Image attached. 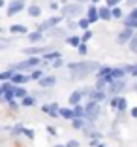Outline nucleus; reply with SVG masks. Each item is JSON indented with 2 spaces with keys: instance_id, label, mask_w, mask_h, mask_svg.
Returning <instances> with one entry per match:
<instances>
[{
  "instance_id": "9",
  "label": "nucleus",
  "mask_w": 137,
  "mask_h": 147,
  "mask_svg": "<svg viewBox=\"0 0 137 147\" xmlns=\"http://www.w3.org/2000/svg\"><path fill=\"white\" fill-rule=\"evenodd\" d=\"M90 100H96V102H103V100H107V91H100L96 87L90 89V94H88Z\"/></svg>"
},
{
  "instance_id": "41",
  "label": "nucleus",
  "mask_w": 137,
  "mask_h": 147,
  "mask_svg": "<svg viewBox=\"0 0 137 147\" xmlns=\"http://www.w3.org/2000/svg\"><path fill=\"white\" fill-rule=\"evenodd\" d=\"M128 47H130V51L137 53V36H133V38L130 40V43H128Z\"/></svg>"
},
{
  "instance_id": "53",
  "label": "nucleus",
  "mask_w": 137,
  "mask_h": 147,
  "mask_svg": "<svg viewBox=\"0 0 137 147\" xmlns=\"http://www.w3.org/2000/svg\"><path fill=\"white\" fill-rule=\"evenodd\" d=\"M100 0H90V4H98Z\"/></svg>"
},
{
  "instance_id": "23",
  "label": "nucleus",
  "mask_w": 137,
  "mask_h": 147,
  "mask_svg": "<svg viewBox=\"0 0 137 147\" xmlns=\"http://www.w3.org/2000/svg\"><path fill=\"white\" fill-rule=\"evenodd\" d=\"M58 57H62V53H60V51H56V49H51V51H47V53H45V55H43V61H56V59H58Z\"/></svg>"
},
{
  "instance_id": "2",
  "label": "nucleus",
  "mask_w": 137,
  "mask_h": 147,
  "mask_svg": "<svg viewBox=\"0 0 137 147\" xmlns=\"http://www.w3.org/2000/svg\"><path fill=\"white\" fill-rule=\"evenodd\" d=\"M41 64V59L39 57H36V55H30L28 59H25V61H21V62H15V64L11 66L15 72H26V70H32L34 68H38V66Z\"/></svg>"
},
{
  "instance_id": "16",
  "label": "nucleus",
  "mask_w": 137,
  "mask_h": 147,
  "mask_svg": "<svg viewBox=\"0 0 137 147\" xmlns=\"http://www.w3.org/2000/svg\"><path fill=\"white\" fill-rule=\"evenodd\" d=\"M100 19H102V21H111L113 19V8L111 6H102V8H100Z\"/></svg>"
},
{
  "instance_id": "44",
  "label": "nucleus",
  "mask_w": 137,
  "mask_h": 147,
  "mask_svg": "<svg viewBox=\"0 0 137 147\" xmlns=\"http://www.w3.org/2000/svg\"><path fill=\"white\" fill-rule=\"evenodd\" d=\"M81 38H83V42H85V43H88L90 40H92V30H90V28H88V30H85V34H83Z\"/></svg>"
},
{
  "instance_id": "47",
  "label": "nucleus",
  "mask_w": 137,
  "mask_h": 147,
  "mask_svg": "<svg viewBox=\"0 0 137 147\" xmlns=\"http://www.w3.org/2000/svg\"><path fill=\"white\" fill-rule=\"evenodd\" d=\"M66 145H68V147H79V142H77V140H70Z\"/></svg>"
},
{
  "instance_id": "36",
  "label": "nucleus",
  "mask_w": 137,
  "mask_h": 147,
  "mask_svg": "<svg viewBox=\"0 0 137 147\" xmlns=\"http://www.w3.org/2000/svg\"><path fill=\"white\" fill-rule=\"evenodd\" d=\"M62 17H64V15H55V17H49L47 21H49V25H51L53 28H55L56 25H60V21H62Z\"/></svg>"
},
{
  "instance_id": "25",
  "label": "nucleus",
  "mask_w": 137,
  "mask_h": 147,
  "mask_svg": "<svg viewBox=\"0 0 137 147\" xmlns=\"http://www.w3.org/2000/svg\"><path fill=\"white\" fill-rule=\"evenodd\" d=\"M66 43H68V45H72V47H75V49H77L79 45L83 43V38H79V36H68V38H66Z\"/></svg>"
},
{
  "instance_id": "42",
  "label": "nucleus",
  "mask_w": 137,
  "mask_h": 147,
  "mask_svg": "<svg viewBox=\"0 0 137 147\" xmlns=\"http://www.w3.org/2000/svg\"><path fill=\"white\" fill-rule=\"evenodd\" d=\"M23 136H26V138H28V140H34L36 132H34V130H32V128H26V126H25V132H23Z\"/></svg>"
},
{
  "instance_id": "21",
  "label": "nucleus",
  "mask_w": 137,
  "mask_h": 147,
  "mask_svg": "<svg viewBox=\"0 0 137 147\" xmlns=\"http://www.w3.org/2000/svg\"><path fill=\"white\" fill-rule=\"evenodd\" d=\"M85 125H86V119H85V117H75V119L72 121L73 130H83V128H85Z\"/></svg>"
},
{
  "instance_id": "34",
  "label": "nucleus",
  "mask_w": 137,
  "mask_h": 147,
  "mask_svg": "<svg viewBox=\"0 0 137 147\" xmlns=\"http://www.w3.org/2000/svg\"><path fill=\"white\" fill-rule=\"evenodd\" d=\"M66 30H68V28H58V26H55V28H51V36H55V38H64Z\"/></svg>"
},
{
  "instance_id": "1",
  "label": "nucleus",
  "mask_w": 137,
  "mask_h": 147,
  "mask_svg": "<svg viewBox=\"0 0 137 147\" xmlns=\"http://www.w3.org/2000/svg\"><path fill=\"white\" fill-rule=\"evenodd\" d=\"M70 68V74H72L73 79H85L88 78L90 74H96L102 64L98 61H79V62H68L66 64Z\"/></svg>"
},
{
  "instance_id": "46",
  "label": "nucleus",
  "mask_w": 137,
  "mask_h": 147,
  "mask_svg": "<svg viewBox=\"0 0 137 147\" xmlns=\"http://www.w3.org/2000/svg\"><path fill=\"white\" fill-rule=\"evenodd\" d=\"M120 2H122V0H105V4L111 6V8H115V6H120Z\"/></svg>"
},
{
  "instance_id": "24",
  "label": "nucleus",
  "mask_w": 137,
  "mask_h": 147,
  "mask_svg": "<svg viewBox=\"0 0 137 147\" xmlns=\"http://www.w3.org/2000/svg\"><path fill=\"white\" fill-rule=\"evenodd\" d=\"M9 32L11 34H28V28L25 25H11L9 26Z\"/></svg>"
},
{
  "instance_id": "45",
  "label": "nucleus",
  "mask_w": 137,
  "mask_h": 147,
  "mask_svg": "<svg viewBox=\"0 0 137 147\" xmlns=\"http://www.w3.org/2000/svg\"><path fill=\"white\" fill-rule=\"evenodd\" d=\"M15 100H17V98H15ZM15 100H11V102H8V106H9V109H11V111H17V109H19V104L15 102Z\"/></svg>"
},
{
  "instance_id": "28",
  "label": "nucleus",
  "mask_w": 137,
  "mask_h": 147,
  "mask_svg": "<svg viewBox=\"0 0 137 147\" xmlns=\"http://www.w3.org/2000/svg\"><path fill=\"white\" fill-rule=\"evenodd\" d=\"M26 11H28L30 17H39V15H41V8L36 6V4H32L30 8H26Z\"/></svg>"
},
{
  "instance_id": "4",
  "label": "nucleus",
  "mask_w": 137,
  "mask_h": 147,
  "mask_svg": "<svg viewBox=\"0 0 137 147\" xmlns=\"http://www.w3.org/2000/svg\"><path fill=\"white\" fill-rule=\"evenodd\" d=\"M85 109H86V119H88V121H94V123H96V121L100 119V115H102L100 102H96V100H90V98H88Z\"/></svg>"
},
{
  "instance_id": "48",
  "label": "nucleus",
  "mask_w": 137,
  "mask_h": 147,
  "mask_svg": "<svg viewBox=\"0 0 137 147\" xmlns=\"http://www.w3.org/2000/svg\"><path fill=\"white\" fill-rule=\"evenodd\" d=\"M45 130H47V132H49L51 136H56V128H55V126H47Z\"/></svg>"
},
{
  "instance_id": "54",
  "label": "nucleus",
  "mask_w": 137,
  "mask_h": 147,
  "mask_svg": "<svg viewBox=\"0 0 137 147\" xmlns=\"http://www.w3.org/2000/svg\"><path fill=\"white\" fill-rule=\"evenodd\" d=\"M133 91H135V92H137V81H135V85H133Z\"/></svg>"
},
{
  "instance_id": "5",
  "label": "nucleus",
  "mask_w": 137,
  "mask_h": 147,
  "mask_svg": "<svg viewBox=\"0 0 137 147\" xmlns=\"http://www.w3.org/2000/svg\"><path fill=\"white\" fill-rule=\"evenodd\" d=\"M133 36H135V28H132V26H124V28L116 34L115 42L118 43V45H124V43H130V40H132Z\"/></svg>"
},
{
  "instance_id": "32",
  "label": "nucleus",
  "mask_w": 137,
  "mask_h": 147,
  "mask_svg": "<svg viewBox=\"0 0 137 147\" xmlns=\"http://www.w3.org/2000/svg\"><path fill=\"white\" fill-rule=\"evenodd\" d=\"M126 74H128V72H126V68H113L111 76H113V79H122Z\"/></svg>"
},
{
  "instance_id": "7",
  "label": "nucleus",
  "mask_w": 137,
  "mask_h": 147,
  "mask_svg": "<svg viewBox=\"0 0 137 147\" xmlns=\"http://www.w3.org/2000/svg\"><path fill=\"white\" fill-rule=\"evenodd\" d=\"M126 87H128V83H126L124 78H122V79H115V81L109 85L107 92H109V94H120V92L126 91Z\"/></svg>"
},
{
  "instance_id": "17",
  "label": "nucleus",
  "mask_w": 137,
  "mask_h": 147,
  "mask_svg": "<svg viewBox=\"0 0 137 147\" xmlns=\"http://www.w3.org/2000/svg\"><path fill=\"white\" fill-rule=\"evenodd\" d=\"M83 91L79 89V91H73L72 94H70V98H68V104L70 106H77V104H81V98H83Z\"/></svg>"
},
{
  "instance_id": "10",
  "label": "nucleus",
  "mask_w": 137,
  "mask_h": 147,
  "mask_svg": "<svg viewBox=\"0 0 137 147\" xmlns=\"http://www.w3.org/2000/svg\"><path fill=\"white\" fill-rule=\"evenodd\" d=\"M30 79H32V78H30V74L26 76V74H23V72H15L11 76V83H13V85H25V83H28Z\"/></svg>"
},
{
  "instance_id": "50",
  "label": "nucleus",
  "mask_w": 137,
  "mask_h": 147,
  "mask_svg": "<svg viewBox=\"0 0 137 147\" xmlns=\"http://www.w3.org/2000/svg\"><path fill=\"white\" fill-rule=\"evenodd\" d=\"M51 9H58V4H56V2H51Z\"/></svg>"
},
{
  "instance_id": "19",
  "label": "nucleus",
  "mask_w": 137,
  "mask_h": 147,
  "mask_svg": "<svg viewBox=\"0 0 137 147\" xmlns=\"http://www.w3.org/2000/svg\"><path fill=\"white\" fill-rule=\"evenodd\" d=\"M43 76H45V66H41V68L38 66V68H34L32 72H30V78L34 79V81H39Z\"/></svg>"
},
{
  "instance_id": "13",
  "label": "nucleus",
  "mask_w": 137,
  "mask_h": 147,
  "mask_svg": "<svg viewBox=\"0 0 137 147\" xmlns=\"http://www.w3.org/2000/svg\"><path fill=\"white\" fill-rule=\"evenodd\" d=\"M38 83H39L41 89H53V87L56 85V78H55V76H43Z\"/></svg>"
},
{
  "instance_id": "20",
  "label": "nucleus",
  "mask_w": 137,
  "mask_h": 147,
  "mask_svg": "<svg viewBox=\"0 0 137 147\" xmlns=\"http://www.w3.org/2000/svg\"><path fill=\"white\" fill-rule=\"evenodd\" d=\"M0 96H2V102H4V104H8V102L15 100V87L9 89V91H6V92H0Z\"/></svg>"
},
{
  "instance_id": "52",
  "label": "nucleus",
  "mask_w": 137,
  "mask_h": 147,
  "mask_svg": "<svg viewBox=\"0 0 137 147\" xmlns=\"http://www.w3.org/2000/svg\"><path fill=\"white\" fill-rule=\"evenodd\" d=\"M73 2H79V4H85L86 0H73Z\"/></svg>"
},
{
  "instance_id": "3",
  "label": "nucleus",
  "mask_w": 137,
  "mask_h": 147,
  "mask_svg": "<svg viewBox=\"0 0 137 147\" xmlns=\"http://www.w3.org/2000/svg\"><path fill=\"white\" fill-rule=\"evenodd\" d=\"M83 4H79V2H68V4H64L62 8H60V15H64V17H72V19H77L79 15L83 13Z\"/></svg>"
},
{
  "instance_id": "8",
  "label": "nucleus",
  "mask_w": 137,
  "mask_h": 147,
  "mask_svg": "<svg viewBox=\"0 0 137 147\" xmlns=\"http://www.w3.org/2000/svg\"><path fill=\"white\" fill-rule=\"evenodd\" d=\"M41 111L45 113V115L56 119V117H60V106L56 104V102H53V104H43L41 106Z\"/></svg>"
},
{
  "instance_id": "40",
  "label": "nucleus",
  "mask_w": 137,
  "mask_h": 147,
  "mask_svg": "<svg viewBox=\"0 0 137 147\" xmlns=\"http://www.w3.org/2000/svg\"><path fill=\"white\" fill-rule=\"evenodd\" d=\"M124 68H126L128 74H132L133 78H137V64H128V66H124Z\"/></svg>"
},
{
  "instance_id": "33",
  "label": "nucleus",
  "mask_w": 137,
  "mask_h": 147,
  "mask_svg": "<svg viewBox=\"0 0 137 147\" xmlns=\"http://www.w3.org/2000/svg\"><path fill=\"white\" fill-rule=\"evenodd\" d=\"M23 132H25V126H23L21 123H19V125H15V126H11V128H9V134H11V136H21Z\"/></svg>"
},
{
  "instance_id": "12",
  "label": "nucleus",
  "mask_w": 137,
  "mask_h": 147,
  "mask_svg": "<svg viewBox=\"0 0 137 147\" xmlns=\"http://www.w3.org/2000/svg\"><path fill=\"white\" fill-rule=\"evenodd\" d=\"M86 17L90 19V23H92V25H94L96 21H100V8L96 4H90L88 9H86Z\"/></svg>"
},
{
  "instance_id": "43",
  "label": "nucleus",
  "mask_w": 137,
  "mask_h": 147,
  "mask_svg": "<svg viewBox=\"0 0 137 147\" xmlns=\"http://www.w3.org/2000/svg\"><path fill=\"white\" fill-rule=\"evenodd\" d=\"M77 53H79V55H83V57H85L86 53H88V47H86V43H85V42H83L81 45L77 47Z\"/></svg>"
},
{
  "instance_id": "51",
  "label": "nucleus",
  "mask_w": 137,
  "mask_h": 147,
  "mask_svg": "<svg viewBox=\"0 0 137 147\" xmlns=\"http://www.w3.org/2000/svg\"><path fill=\"white\" fill-rule=\"evenodd\" d=\"M96 147H107V145H105V143H102V142H100V143H98V145H96Z\"/></svg>"
},
{
  "instance_id": "18",
  "label": "nucleus",
  "mask_w": 137,
  "mask_h": 147,
  "mask_svg": "<svg viewBox=\"0 0 137 147\" xmlns=\"http://www.w3.org/2000/svg\"><path fill=\"white\" fill-rule=\"evenodd\" d=\"M60 117L66 119V121H73V119H75L73 108H72V106H70V108H60Z\"/></svg>"
},
{
  "instance_id": "22",
  "label": "nucleus",
  "mask_w": 137,
  "mask_h": 147,
  "mask_svg": "<svg viewBox=\"0 0 137 147\" xmlns=\"http://www.w3.org/2000/svg\"><path fill=\"white\" fill-rule=\"evenodd\" d=\"M21 106L23 108H32V106H36V96L34 94H26L25 98L21 100Z\"/></svg>"
},
{
  "instance_id": "14",
  "label": "nucleus",
  "mask_w": 137,
  "mask_h": 147,
  "mask_svg": "<svg viewBox=\"0 0 137 147\" xmlns=\"http://www.w3.org/2000/svg\"><path fill=\"white\" fill-rule=\"evenodd\" d=\"M53 47H45V45H41V47H26V49H23V53H25V55H39V53H41V55H45V53L47 51H51Z\"/></svg>"
},
{
  "instance_id": "30",
  "label": "nucleus",
  "mask_w": 137,
  "mask_h": 147,
  "mask_svg": "<svg viewBox=\"0 0 137 147\" xmlns=\"http://www.w3.org/2000/svg\"><path fill=\"white\" fill-rule=\"evenodd\" d=\"M13 74H15L13 68H8V70H4V72H0V81H9Z\"/></svg>"
},
{
  "instance_id": "39",
  "label": "nucleus",
  "mask_w": 137,
  "mask_h": 147,
  "mask_svg": "<svg viewBox=\"0 0 137 147\" xmlns=\"http://www.w3.org/2000/svg\"><path fill=\"white\" fill-rule=\"evenodd\" d=\"M64 64H66V62H64V59H62V57H58L56 61H53V62H51V68L58 70V68H62V66H64Z\"/></svg>"
},
{
  "instance_id": "26",
  "label": "nucleus",
  "mask_w": 137,
  "mask_h": 147,
  "mask_svg": "<svg viewBox=\"0 0 137 147\" xmlns=\"http://www.w3.org/2000/svg\"><path fill=\"white\" fill-rule=\"evenodd\" d=\"M116 111H118V115H122V113L128 111V100L124 98V96H120L118 100V108H116Z\"/></svg>"
},
{
  "instance_id": "37",
  "label": "nucleus",
  "mask_w": 137,
  "mask_h": 147,
  "mask_svg": "<svg viewBox=\"0 0 137 147\" xmlns=\"http://www.w3.org/2000/svg\"><path fill=\"white\" fill-rule=\"evenodd\" d=\"M124 17V11L120 9V6H115L113 8V19H122Z\"/></svg>"
},
{
  "instance_id": "27",
  "label": "nucleus",
  "mask_w": 137,
  "mask_h": 147,
  "mask_svg": "<svg viewBox=\"0 0 137 147\" xmlns=\"http://www.w3.org/2000/svg\"><path fill=\"white\" fill-rule=\"evenodd\" d=\"M26 94H28V91H26L23 85H15V98L17 100H23Z\"/></svg>"
},
{
  "instance_id": "35",
  "label": "nucleus",
  "mask_w": 137,
  "mask_h": 147,
  "mask_svg": "<svg viewBox=\"0 0 137 147\" xmlns=\"http://www.w3.org/2000/svg\"><path fill=\"white\" fill-rule=\"evenodd\" d=\"M90 25H92V23H90V19L86 17V15L79 19V28H83V30H88V28H90Z\"/></svg>"
},
{
  "instance_id": "15",
  "label": "nucleus",
  "mask_w": 137,
  "mask_h": 147,
  "mask_svg": "<svg viewBox=\"0 0 137 147\" xmlns=\"http://www.w3.org/2000/svg\"><path fill=\"white\" fill-rule=\"evenodd\" d=\"M26 38H28V42H32V43H38V42H41V40H45V32H41V30H32V32H28L26 34Z\"/></svg>"
},
{
  "instance_id": "55",
  "label": "nucleus",
  "mask_w": 137,
  "mask_h": 147,
  "mask_svg": "<svg viewBox=\"0 0 137 147\" xmlns=\"http://www.w3.org/2000/svg\"><path fill=\"white\" fill-rule=\"evenodd\" d=\"M55 147H68V145H66V143H64V145H62V143H60V145H55Z\"/></svg>"
},
{
  "instance_id": "6",
  "label": "nucleus",
  "mask_w": 137,
  "mask_h": 147,
  "mask_svg": "<svg viewBox=\"0 0 137 147\" xmlns=\"http://www.w3.org/2000/svg\"><path fill=\"white\" fill-rule=\"evenodd\" d=\"M26 8V0H11L8 4V11H6V15L8 17H13L15 13L23 11V9Z\"/></svg>"
},
{
  "instance_id": "29",
  "label": "nucleus",
  "mask_w": 137,
  "mask_h": 147,
  "mask_svg": "<svg viewBox=\"0 0 137 147\" xmlns=\"http://www.w3.org/2000/svg\"><path fill=\"white\" fill-rule=\"evenodd\" d=\"M72 108H73V113H75V117H85V119H86V109H85V106L77 104V106H72Z\"/></svg>"
},
{
  "instance_id": "49",
  "label": "nucleus",
  "mask_w": 137,
  "mask_h": 147,
  "mask_svg": "<svg viewBox=\"0 0 137 147\" xmlns=\"http://www.w3.org/2000/svg\"><path fill=\"white\" fill-rule=\"evenodd\" d=\"M130 115H132L133 119L137 117V106H135V108H132V109H130Z\"/></svg>"
},
{
  "instance_id": "31",
  "label": "nucleus",
  "mask_w": 137,
  "mask_h": 147,
  "mask_svg": "<svg viewBox=\"0 0 137 147\" xmlns=\"http://www.w3.org/2000/svg\"><path fill=\"white\" fill-rule=\"evenodd\" d=\"M113 74V66H102V68L96 72V76L98 78H103V76H111Z\"/></svg>"
},
{
  "instance_id": "11",
  "label": "nucleus",
  "mask_w": 137,
  "mask_h": 147,
  "mask_svg": "<svg viewBox=\"0 0 137 147\" xmlns=\"http://www.w3.org/2000/svg\"><path fill=\"white\" fill-rule=\"evenodd\" d=\"M124 26H132L137 30V8H133L132 11L124 17Z\"/></svg>"
},
{
  "instance_id": "38",
  "label": "nucleus",
  "mask_w": 137,
  "mask_h": 147,
  "mask_svg": "<svg viewBox=\"0 0 137 147\" xmlns=\"http://www.w3.org/2000/svg\"><path fill=\"white\" fill-rule=\"evenodd\" d=\"M77 26H79V21H77V19H72V17L68 19V25H66V28H68V30H75Z\"/></svg>"
}]
</instances>
